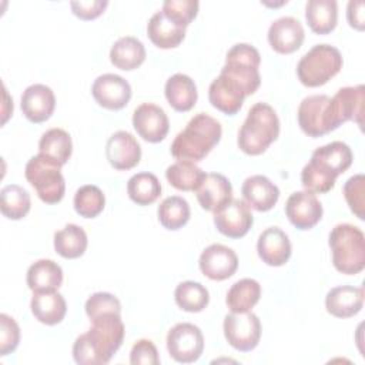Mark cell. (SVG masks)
Segmentation results:
<instances>
[{
  "label": "cell",
  "instance_id": "6da1fadb",
  "mask_svg": "<svg viewBox=\"0 0 365 365\" xmlns=\"http://www.w3.org/2000/svg\"><path fill=\"white\" fill-rule=\"evenodd\" d=\"M90 321L91 328L73 345V358L80 365H104L123 344L125 331L121 314H101Z\"/></svg>",
  "mask_w": 365,
  "mask_h": 365
},
{
  "label": "cell",
  "instance_id": "7a4b0ae2",
  "mask_svg": "<svg viewBox=\"0 0 365 365\" xmlns=\"http://www.w3.org/2000/svg\"><path fill=\"white\" fill-rule=\"evenodd\" d=\"M352 151L342 141H332L318 147L301 171V182L311 192H328L334 188L336 177L352 164Z\"/></svg>",
  "mask_w": 365,
  "mask_h": 365
},
{
  "label": "cell",
  "instance_id": "3957f363",
  "mask_svg": "<svg viewBox=\"0 0 365 365\" xmlns=\"http://www.w3.org/2000/svg\"><path fill=\"white\" fill-rule=\"evenodd\" d=\"M221 134L220 121L205 113H198L175 135L171 154L178 161H201L220 143Z\"/></svg>",
  "mask_w": 365,
  "mask_h": 365
},
{
  "label": "cell",
  "instance_id": "277c9868",
  "mask_svg": "<svg viewBox=\"0 0 365 365\" xmlns=\"http://www.w3.org/2000/svg\"><path fill=\"white\" fill-rule=\"evenodd\" d=\"M279 120L267 103H255L238 131V148L248 155L262 154L278 137Z\"/></svg>",
  "mask_w": 365,
  "mask_h": 365
},
{
  "label": "cell",
  "instance_id": "5b68a950",
  "mask_svg": "<svg viewBox=\"0 0 365 365\" xmlns=\"http://www.w3.org/2000/svg\"><path fill=\"white\" fill-rule=\"evenodd\" d=\"M328 244L336 271L355 275L365 268V237L358 227L348 222L335 225L329 232Z\"/></svg>",
  "mask_w": 365,
  "mask_h": 365
},
{
  "label": "cell",
  "instance_id": "8992f818",
  "mask_svg": "<svg viewBox=\"0 0 365 365\" xmlns=\"http://www.w3.org/2000/svg\"><path fill=\"white\" fill-rule=\"evenodd\" d=\"M342 68V56L331 44H317L307 51L297 66L298 80L307 87H319L328 83Z\"/></svg>",
  "mask_w": 365,
  "mask_h": 365
},
{
  "label": "cell",
  "instance_id": "52a82bcc",
  "mask_svg": "<svg viewBox=\"0 0 365 365\" xmlns=\"http://www.w3.org/2000/svg\"><path fill=\"white\" fill-rule=\"evenodd\" d=\"M61 164L56 160L37 154L31 157L24 170L26 180L33 185L38 198L46 204H57L63 200L66 191Z\"/></svg>",
  "mask_w": 365,
  "mask_h": 365
},
{
  "label": "cell",
  "instance_id": "ba28073f",
  "mask_svg": "<svg viewBox=\"0 0 365 365\" xmlns=\"http://www.w3.org/2000/svg\"><path fill=\"white\" fill-rule=\"evenodd\" d=\"M259 63L261 56L254 46L238 43L228 50L221 74L235 81L244 90L245 96H251L261 84Z\"/></svg>",
  "mask_w": 365,
  "mask_h": 365
},
{
  "label": "cell",
  "instance_id": "9c48e42d",
  "mask_svg": "<svg viewBox=\"0 0 365 365\" xmlns=\"http://www.w3.org/2000/svg\"><path fill=\"white\" fill-rule=\"evenodd\" d=\"M167 349L170 356L177 362H195L204 351L201 329L190 322L175 324L167 334Z\"/></svg>",
  "mask_w": 365,
  "mask_h": 365
},
{
  "label": "cell",
  "instance_id": "30bf717a",
  "mask_svg": "<svg viewBox=\"0 0 365 365\" xmlns=\"http://www.w3.org/2000/svg\"><path fill=\"white\" fill-rule=\"evenodd\" d=\"M224 335L234 349L252 351L261 338L259 318L251 311L231 312L224 318Z\"/></svg>",
  "mask_w": 365,
  "mask_h": 365
},
{
  "label": "cell",
  "instance_id": "8fae6325",
  "mask_svg": "<svg viewBox=\"0 0 365 365\" xmlns=\"http://www.w3.org/2000/svg\"><path fill=\"white\" fill-rule=\"evenodd\" d=\"M331 97L327 94H312L305 97L298 107V124L309 137H322L334 131L329 111Z\"/></svg>",
  "mask_w": 365,
  "mask_h": 365
},
{
  "label": "cell",
  "instance_id": "7c38bea8",
  "mask_svg": "<svg viewBox=\"0 0 365 365\" xmlns=\"http://www.w3.org/2000/svg\"><path fill=\"white\" fill-rule=\"evenodd\" d=\"M365 101V87L362 84L355 87H342L329 100L331 123L332 128L336 130L342 123L355 121L362 125Z\"/></svg>",
  "mask_w": 365,
  "mask_h": 365
},
{
  "label": "cell",
  "instance_id": "4fadbf2b",
  "mask_svg": "<svg viewBox=\"0 0 365 365\" xmlns=\"http://www.w3.org/2000/svg\"><path fill=\"white\" fill-rule=\"evenodd\" d=\"M254 218L250 205L244 200H231L214 212L217 230L228 238H241L252 227Z\"/></svg>",
  "mask_w": 365,
  "mask_h": 365
},
{
  "label": "cell",
  "instance_id": "5bb4252c",
  "mask_svg": "<svg viewBox=\"0 0 365 365\" xmlns=\"http://www.w3.org/2000/svg\"><path fill=\"white\" fill-rule=\"evenodd\" d=\"M285 214L298 230H311L322 218V204L308 190L292 192L285 202Z\"/></svg>",
  "mask_w": 365,
  "mask_h": 365
},
{
  "label": "cell",
  "instance_id": "9a60e30c",
  "mask_svg": "<svg viewBox=\"0 0 365 365\" xmlns=\"http://www.w3.org/2000/svg\"><path fill=\"white\" fill-rule=\"evenodd\" d=\"M133 127L143 140L148 143H160L168 133L170 121L160 106L143 103L134 110Z\"/></svg>",
  "mask_w": 365,
  "mask_h": 365
},
{
  "label": "cell",
  "instance_id": "2e32d148",
  "mask_svg": "<svg viewBox=\"0 0 365 365\" xmlns=\"http://www.w3.org/2000/svg\"><path fill=\"white\" fill-rule=\"evenodd\" d=\"M91 94L98 106L107 110H121L131 98V87L121 76L107 73L94 80Z\"/></svg>",
  "mask_w": 365,
  "mask_h": 365
},
{
  "label": "cell",
  "instance_id": "e0dca14e",
  "mask_svg": "<svg viewBox=\"0 0 365 365\" xmlns=\"http://www.w3.org/2000/svg\"><path fill=\"white\" fill-rule=\"evenodd\" d=\"M198 265L207 278L212 281H224L235 274L238 268V257L231 248L222 244H211L201 252Z\"/></svg>",
  "mask_w": 365,
  "mask_h": 365
},
{
  "label": "cell",
  "instance_id": "ac0fdd59",
  "mask_svg": "<svg viewBox=\"0 0 365 365\" xmlns=\"http://www.w3.org/2000/svg\"><path fill=\"white\" fill-rule=\"evenodd\" d=\"M106 155L113 168L127 171L140 163L141 147L133 134L121 130L107 140Z\"/></svg>",
  "mask_w": 365,
  "mask_h": 365
},
{
  "label": "cell",
  "instance_id": "d6986e66",
  "mask_svg": "<svg viewBox=\"0 0 365 365\" xmlns=\"http://www.w3.org/2000/svg\"><path fill=\"white\" fill-rule=\"evenodd\" d=\"M305 33L301 21L291 16L274 20L268 29V43L279 54L297 51L304 41Z\"/></svg>",
  "mask_w": 365,
  "mask_h": 365
},
{
  "label": "cell",
  "instance_id": "ffe728a7",
  "mask_svg": "<svg viewBox=\"0 0 365 365\" xmlns=\"http://www.w3.org/2000/svg\"><path fill=\"white\" fill-rule=\"evenodd\" d=\"M21 111L31 123L48 120L56 107L53 90L44 84H31L21 94Z\"/></svg>",
  "mask_w": 365,
  "mask_h": 365
},
{
  "label": "cell",
  "instance_id": "44dd1931",
  "mask_svg": "<svg viewBox=\"0 0 365 365\" xmlns=\"http://www.w3.org/2000/svg\"><path fill=\"white\" fill-rule=\"evenodd\" d=\"M245 97L247 96L242 88L221 73L217 78L212 80L208 88V98L211 106L227 115L237 114L241 110Z\"/></svg>",
  "mask_w": 365,
  "mask_h": 365
},
{
  "label": "cell",
  "instance_id": "7402d4cb",
  "mask_svg": "<svg viewBox=\"0 0 365 365\" xmlns=\"http://www.w3.org/2000/svg\"><path fill=\"white\" fill-rule=\"evenodd\" d=\"M195 195L201 208L215 212L232 200V187L225 175L210 173L195 190Z\"/></svg>",
  "mask_w": 365,
  "mask_h": 365
},
{
  "label": "cell",
  "instance_id": "603a6c76",
  "mask_svg": "<svg viewBox=\"0 0 365 365\" xmlns=\"http://www.w3.org/2000/svg\"><path fill=\"white\" fill-rule=\"evenodd\" d=\"M257 251L258 257L267 265L281 267L291 257V242L281 228L269 227L259 234Z\"/></svg>",
  "mask_w": 365,
  "mask_h": 365
},
{
  "label": "cell",
  "instance_id": "cb8c5ba5",
  "mask_svg": "<svg viewBox=\"0 0 365 365\" xmlns=\"http://www.w3.org/2000/svg\"><path fill=\"white\" fill-rule=\"evenodd\" d=\"M241 192L244 201L257 211H269L279 198L278 187L265 175H251L244 180Z\"/></svg>",
  "mask_w": 365,
  "mask_h": 365
},
{
  "label": "cell",
  "instance_id": "d4e9b609",
  "mask_svg": "<svg viewBox=\"0 0 365 365\" xmlns=\"http://www.w3.org/2000/svg\"><path fill=\"white\" fill-rule=\"evenodd\" d=\"M364 305V288L341 285L332 288L325 297L327 311L336 318H349L356 315Z\"/></svg>",
  "mask_w": 365,
  "mask_h": 365
},
{
  "label": "cell",
  "instance_id": "484cf974",
  "mask_svg": "<svg viewBox=\"0 0 365 365\" xmlns=\"http://www.w3.org/2000/svg\"><path fill=\"white\" fill-rule=\"evenodd\" d=\"M147 36L160 48H174L185 37V27H181L163 11H157L147 23Z\"/></svg>",
  "mask_w": 365,
  "mask_h": 365
},
{
  "label": "cell",
  "instance_id": "4316f807",
  "mask_svg": "<svg viewBox=\"0 0 365 365\" xmlns=\"http://www.w3.org/2000/svg\"><path fill=\"white\" fill-rule=\"evenodd\" d=\"M30 308L34 318L46 325H56L61 322L67 312L66 299L57 291L33 292Z\"/></svg>",
  "mask_w": 365,
  "mask_h": 365
},
{
  "label": "cell",
  "instance_id": "83f0119b",
  "mask_svg": "<svg viewBox=\"0 0 365 365\" xmlns=\"http://www.w3.org/2000/svg\"><path fill=\"white\" fill-rule=\"evenodd\" d=\"M164 93L168 104L180 113L190 111L195 106L198 98L197 86L194 80L187 74L181 73H177L167 80Z\"/></svg>",
  "mask_w": 365,
  "mask_h": 365
},
{
  "label": "cell",
  "instance_id": "f1b7e54d",
  "mask_svg": "<svg viewBox=\"0 0 365 365\" xmlns=\"http://www.w3.org/2000/svg\"><path fill=\"white\" fill-rule=\"evenodd\" d=\"M26 279L33 292L57 291L63 282V269L53 259H38L29 267Z\"/></svg>",
  "mask_w": 365,
  "mask_h": 365
},
{
  "label": "cell",
  "instance_id": "f546056e",
  "mask_svg": "<svg viewBox=\"0 0 365 365\" xmlns=\"http://www.w3.org/2000/svg\"><path fill=\"white\" fill-rule=\"evenodd\" d=\"M145 60V48L143 43L133 37L125 36L118 38L110 50V61L120 70L130 71L140 67Z\"/></svg>",
  "mask_w": 365,
  "mask_h": 365
},
{
  "label": "cell",
  "instance_id": "4dcf8cb0",
  "mask_svg": "<svg viewBox=\"0 0 365 365\" xmlns=\"http://www.w3.org/2000/svg\"><path fill=\"white\" fill-rule=\"evenodd\" d=\"M305 19L317 34L331 33L338 21V4L335 0H309L305 6Z\"/></svg>",
  "mask_w": 365,
  "mask_h": 365
},
{
  "label": "cell",
  "instance_id": "1f68e13d",
  "mask_svg": "<svg viewBox=\"0 0 365 365\" xmlns=\"http://www.w3.org/2000/svg\"><path fill=\"white\" fill-rule=\"evenodd\" d=\"M87 234L77 224H67L54 232V250L63 258L74 259L81 257L87 248Z\"/></svg>",
  "mask_w": 365,
  "mask_h": 365
},
{
  "label": "cell",
  "instance_id": "d6a6232c",
  "mask_svg": "<svg viewBox=\"0 0 365 365\" xmlns=\"http://www.w3.org/2000/svg\"><path fill=\"white\" fill-rule=\"evenodd\" d=\"M261 285L252 278H242L227 292V307L231 312H248L259 301Z\"/></svg>",
  "mask_w": 365,
  "mask_h": 365
},
{
  "label": "cell",
  "instance_id": "836d02e7",
  "mask_svg": "<svg viewBox=\"0 0 365 365\" xmlns=\"http://www.w3.org/2000/svg\"><path fill=\"white\" fill-rule=\"evenodd\" d=\"M40 154L56 160L58 164L64 165L71 157L73 143L70 134L63 128L47 130L38 141Z\"/></svg>",
  "mask_w": 365,
  "mask_h": 365
},
{
  "label": "cell",
  "instance_id": "e575fe53",
  "mask_svg": "<svg viewBox=\"0 0 365 365\" xmlns=\"http://www.w3.org/2000/svg\"><path fill=\"white\" fill-rule=\"evenodd\" d=\"M204 177L205 173L191 161H177L165 170L167 181L180 191H195Z\"/></svg>",
  "mask_w": 365,
  "mask_h": 365
},
{
  "label": "cell",
  "instance_id": "d590c367",
  "mask_svg": "<svg viewBox=\"0 0 365 365\" xmlns=\"http://www.w3.org/2000/svg\"><path fill=\"white\" fill-rule=\"evenodd\" d=\"M30 194L17 184H9L0 191V210L9 220H21L30 211Z\"/></svg>",
  "mask_w": 365,
  "mask_h": 365
},
{
  "label": "cell",
  "instance_id": "8d00e7d4",
  "mask_svg": "<svg viewBox=\"0 0 365 365\" xmlns=\"http://www.w3.org/2000/svg\"><path fill=\"white\" fill-rule=\"evenodd\" d=\"M127 194L138 205L153 204L161 194V184L151 173H137L127 182Z\"/></svg>",
  "mask_w": 365,
  "mask_h": 365
},
{
  "label": "cell",
  "instance_id": "74e56055",
  "mask_svg": "<svg viewBox=\"0 0 365 365\" xmlns=\"http://www.w3.org/2000/svg\"><path fill=\"white\" fill-rule=\"evenodd\" d=\"M190 205L188 202L178 195L167 197L161 201L157 210L160 224L167 230H180L190 220Z\"/></svg>",
  "mask_w": 365,
  "mask_h": 365
},
{
  "label": "cell",
  "instance_id": "f35d334b",
  "mask_svg": "<svg viewBox=\"0 0 365 365\" xmlns=\"http://www.w3.org/2000/svg\"><path fill=\"white\" fill-rule=\"evenodd\" d=\"M174 297L177 305L187 312H201L210 301L208 289L195 281H184L178 284Z\"/></svg>",
  "mask_w": 365,
  "mask_h": 365
},
{
  "label": "cell",
  "instance_id": "ab89813d",
  "mask_svg": "<svg viewBox=\"0 0 365 365\" xmlns=\"http://www.w3.org/2000/svg\"><path fill=\"white\" fill-rule=\"evenodd\" d=\"M73 204L80 217L96 218L104 210L106 197L97 185L87 184L76 191Z\"/></svg>",
  "mask_w": 365,
  "mask_h": 365
},
{
  "label": "cell",
  "instance_id": "60d3db41",
  "mask_svg": "<svg viewBox=\"0 0 365 365\" xmlns=\"http://www.w3.org/2000/svg\"><path fill=\"white\" fill-rule=\"evenodd\" d=\"M198 7L200 3L197 0H167L161 11L181 27H187L195 19Z\"/></svg>",
  "mask_w": 365,
  "mask_h": 365
},
{
  "label": "cell",
  "instance_id": "b9f144b4",
  "mask_svg": "<svg viewBox=\"0 0 365 365\" xmlns=\"http://www.w3.org/2000/svg\"><path fill=\"white\" fill-rule=\"evenodd\" d=\"M344 195L349 210L359 218H365V177L364 174L352 175L344 184Z\"/></svg>",
  "mask_w": 365,
  "mask_h": 365
},
{
  "label": "cell",
  "instance_id": "7bdbcfd3",
  "mask_svg": "<svg viewBox=\"0 0 365 365\" xmlns=\"http://www.w3.org/2000/svg\"><path fill=\"white\" fill-rule=\"evenodd\" d=\"M86 314L91 319L101 314L117 312L121 314V304L117 297L110 292H96L86 301Z\"/></svg>",
  "mask_w": 365,
  "mask_h": 365
},
{
  "label": "cell",
  "instance_id": "ee69618b",
  "mask_svg": "<svg viewBox=\"0 0 365 365\" xmlns=\"http://www.w3.org/2000/svg\"><path fill=\"white\" fill-rule=\"evenodd\" d=\"M20 342V328L7 314H0V355L13 352Z\"/></svg>",
  "mask_w": 365,
  "mask_h": 365
},
{
  "label": "cell",
  "instance_id": "f6af8a7d",
  "mask_svg": "<svg viewBox=\"0 0 365 365\" xmlns=\"http://www.w3.org/2000/svg\"><path fill=\"white\" fill-rule=\"evenodd\" d=\"M130 362L133 365H158L160 356L153 341L138 339L131 348Z\"/></svg>",
  "mask_w": 365,
  "mask_h": 365
},
{
  "label": "cell",
  "instance_id": "bcb514c9",
  "mask_svg": "<svg viewBox=\"0 0 365 365\" xmlns=\"http://www.w3.org/2000/svg\"><path fill=\"white\" fill-rule=\"evenodd\" d=\"M73 13L81 20H93L103 14L108 6L107 0H87V1H71Z\"/></svg>",
  "mask_w": 365,
  "mask_h": 365
},
{
  "label": "cell",
  "instance_id": "7dc6e473",
  "mask_svg": "<svg viewBox=\"0 0 365 365\" xmlns=\"http://www.w3.org/2000/svg\"><path fill=\"white\" fill-rule=\"evenodd\" d=\"M364 1L358 0V1H349L348 7H346V20L349 23L351 27L356 29V30H364Z\"/></svg>",
  "mask_w": 365,
  "mask_h": 365
}]
</instances>
